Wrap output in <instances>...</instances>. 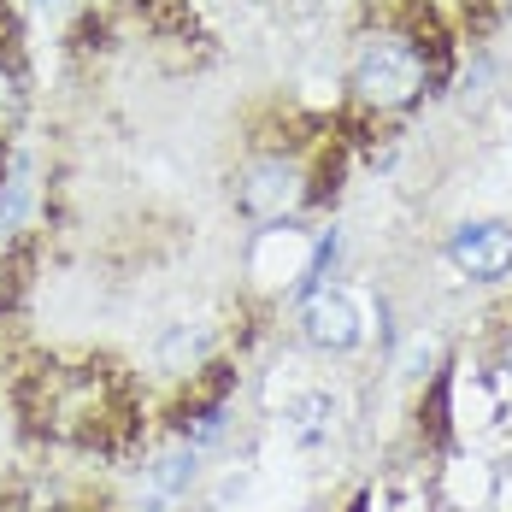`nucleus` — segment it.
Segmentation results:
<instances>
[{
    "label": "nucleus",
    "instance_id": "f257e3e1",
    "mask_svg": "<svg viewBox=\"0 0 512 512\" xmlns=\"http://www.w3.org/2000/svg\"><path fill=\"white\" fill-rule=\"evenodd\" d=\"M436 59L430 48L401 30V24H371L354 36V53H348V95H354L359 112L371 118H401L412 106L436 89Z\"/></svg>",
    "mask_w": 512,
    "mask_h": 512
},
{
    "label": "nucleus",
    "instance_id": "f03ea898",
    "mask_svg": "<svg viewBox=\"0 0 512 512\" xmlns=\"http://www.w3.org/2000/svg\"><path fill=\"white\" fill-rule=\"evenodd\" d=\"M230 201L254 230H277L295 224L312 206V165L295 148H259L236 165L230 177Z\"/></svg>",
    "mask_w": 512,
    "mask_h": 512
},
{
    "label": "nucleus",
    "instance_id": "7ed1b4c3",
    "mask_svg": "<svg viewBox=\"0 0 512 512\" xmlns=\"http://www.w3.org/2000/svg\"><path fill=\"white\" fill-rule=\"evenodd\" d=\"M295 336L324 359L359 354V348L371 342V307H365V295H354L348 283H324V289L301 295V307H295Z\"/></svg>",
    "mask_w": 512,
    "mask_h": 512
},
{
    "label": "nucleus",
    "instance_id": "20e7f679",
    "mask_svg": "<svg viewBox=\"0 0 512 512\" xmlns=\"http://www.w3.org/2000/svg\"><path fill=\"white\" fill-rule=\"evenodd\" d=\"M448 271L477 283V289H501L512 283V218H460L442 242Z\"/></svg>",
    "mask_w": 512,
    "mask_h": 512
},
{
    "label": "nucleus",
    "instance_id": "39448f33",
    "mask_svg": "<svg viewBox=\"0 0 512 512\" xmlns=\"http://www.w3.org/2000/svg\"><path fill=\"white\" fill-rule=\"evenodd\" d=\"M307 259H312V230H301V224L254 230V248H248V277H259V289H283V295H295V283H301Z\"/></svg>",
    "mask_w": 512,
    "mask_h": 512
},
{
    "label": "nucleus",
    "instance_id": "423d86ee",
    "mask_svg": "<svg viewBox=\"0 0 512 512\" xmlns=\"http://www.w3.org/2000/svg\"><path fill=\"white\" fill-rule=\"evenodd\" d=\"M218 342H224V336H218L212 318H171V324L154 336V365L165 371V377H195V371L212 365Z\"/></svg>",
    "mask_w": 512,
    "mask_h": 512
},
{
    "label": "nucleus",
    "instance_id": "0eeeda50",
    "mask_svg": "<svg viewBox=\"0 0 512 512\" xmlns=\"http://www.w3.org/2000/svg\"><path fill=\"white\" fill-rule=\"evenodd\" d=\"M283 424H289V436H295L301 448L324 442L330 424H336V395H330V389H307V395H295V401L283 407Z\"/></svg>",
    "mask_w": 512,
    "mask_h": 512
},
{
    "label": "nucleus",
    "instance_id": "6e6552de",
    "mask_svg": "<svg viewBox=\"0 0 512 512\" xmlns=\"http://www.w3.org/2000/svg\"><path fill=\"white\" fill-rule=\"evenodd\" d=\"M30 195H36V183H30V159L12 154L6 183H0V242L18 236V224H24V212H30Z\"/></svg>",
    "mask_w": 512,
    "mask_h": 512
},
{
    "label": "nucleus",
    "instance_id": "1a4fd4ad",
    "mask_svg": "<svg viewBox=\"0 0 512 512\" xmlns=\"http://www.w3.org/2000/svg\"><path fill=\"white\" fill-rule=\"evenodd\" d=\"M495 377H501V383L512 389V318L501 324V330H495Z\"/></svg>",
    "mask_w": 512,
    "mask_h": 512
},
{
    "label": "nucleus",
    "instance_id": "9d476101",
    "mask_svg": "<svg viewBox=\"0 0 512 512\" xmlns=\"http://www.w3.org/2000/svg\"><path fill=\"white\" fill-rule=\"evenodd\" d=\"M301 512H324V507H301Z\"/></svg>",
    "mask_w": 512,
    "mask_h": 512
},
{
    "label": "nucleus",
    "instance_id": "9b49d317",
    "mask_svg": "<svg viewBox=\"0 0 512 512\" xmlns=\"http://www.w3.org/2000/svg\"><path fill=\"white\" fill-rule=\"evenodd\" d=\"M507 12H512V0H507Z\"/></svg>",
    "mask_w": 512,
    "mask_h": 512
}]
</instances>
